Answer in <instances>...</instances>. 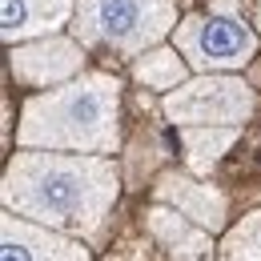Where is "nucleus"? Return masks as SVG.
Listing matches in <instances>:
<instances>
[{
  "label": "nucleus",
  "mask_w": 261,
  "mask_h": 261,
  "mask_svg": "<svg viewBox=\"0 0 261 261\" xmlns=\"http://www.w3.org/2000/svg\"><path fill=\"white\" fill-rule=\"evenodd\" d=\"M189 61L181 57L177 44H153L145 48L141 57H133V81L145 85V89H157V93H169L177 85L189 81Z\"/></svg>",
  "instance_id": "nucleus-12"
},
{
  "label": "nucleus",
  "mask_w": 261,
  "mask_h": 261,
  "mask_svg": "<svg viewBox=\"0 0 261 261\" xmlns=\"http://www.w3.org/2000/svg\"><path fill=\"white\" fill-rule=\"evenodd\" d=\"M85 53H89V44H81L76 36H33L20 44H8V72L24 89H53V85H65L85 72Z\"/></svg>",
  "instance_id": "nucleus-6"
},
{
  "label": "nucleus",
  "mask_w": 261,
  "mask_h": 261,
  "mask_svg": "<svg viewBox=\"0 0 261 261\" xmlns=\"http://www.w3.org/2000/svg\"><path fill=\"white\" fill-rule=\"evenodd\" d=\"M257 29L245 20L241 0H209L205 12L177 20L173 44L193 65V72H237L257 57Z\"/></svg>",
  "instance_id": "nucleus-4"
},
{
  "label": "nucleus",
  "mask_w": 261,
  "mask_h": 261,
  "mask_svg": "<svg viewBox=\"0 0 261 261\" xmlns=\"http://www.w3.org/2000/svg\"><path fill=\"white\" fill-rule=\"evenodd\" d=\"M16 145L113 157L121 149V81L113 72H81L65 85L36 89L20 105Z\"/></svg>",
  "instance_id": "nucleus-2"
},
{
  "label": "nucleus",
  "mask_w": 261,
  "mask_h": 261,
  "mask_svg": "<svg viewBox=\"0 0 261 261\" xmlns=\"http://www.w3.org/2000/svg\"><path fill=\"white\" fill-rule=\"evenodd\" d=\"M72 16H76V0H0L4 44L61 33L65 24H72Z\"/></svg>",
  "instance_id": "nucleus-10"
},
{
  "label": "nucleus",
  "mask_w": 261,
  "mask_h": 261,
  "mask_svg": "<svg viewBox=\"0 0 261 261\" xmlns=\"http://www.w3.org/2000/svg\"><path fill=\"white\" fill-rule=\"evenodd\" d=\"M153 201L181 209L189 221L205 225L209 233H225L229 229V197L221 193L213 181L197 177L189 169H185V173H181V169L161 173V177L153 181Z\"/></svg>",
  "instance_id": "nucleus-8"
},
{
  "label": "nucleus",
  "mask_w": 261,
  "mask_h": 261,
  "mask_svg": "<svg viewBox=\"0 0 261 261\" xmlns=\"http://www.w3.org/2000/svg\"><path fill=\"white\" fill-rule=\"evenodd\" d=\"M217 253L221 261H261V209L245 213L237 225L225 229Z\"/></svg>",
  "instance_id": "nucleus-13"
},
{
  "label": "nucleus",
  "mask_w": 261,
  "mask_h": 261,
  "mask_svg": "<svg viewBox=\"0 0 261 261\" xmlns=\"http://www.w3.org/2000/svg\"><path fill=\"white\" fill-rule=\"evenodd\" d=\"M161 113L181 125H245L257 113V93L237 72H197L185 85L169 89Z\"/></svg>",
  "instance_id": "nucleus-5"
},
{
  "label": "nucleus",
  "mask_w": 261,
  "mask_h": 261,
  "mask_svg": "<svg viewBox=\"0 0 261 261\" xmlns=\"http://www.w3.org/2000/svg\"><path fill=\"white\" fill-rule=\"evenodd\" d=\"M121 197L117 161L105 153H65V149H24L8 157L0 201L4 209L33 217L40 225L97 241Z\"/></svg>",
  "instance_id": "nucleus-1"
},
{
  "label": "nucleus",
  "mask_w": 261,
  "mask_h": 261,
  "mask_svg": "<svg viewBox=\"0 0 261 261\" xmlns=\"http://www.w3.org/2000/svg\"><path fill=\"white\" fill-rule=\"evenodd\" d=\"M181 149H185V169L197 177H209L221 157L237 145L241 125H181Z\"/></svg>",
  "instance_id": "nucleus-11"
},
{
  "label": "nucleus",
  "mask_w": 261,
  "mask_h": 261,
  "mask_svg": "<svg viewBox=\"0 0 261 261\" xmlns=\"http://www.w3.org/2000/svg\"><path fill=\"white\" fill-rule=\"evenodd\" d=\"M177 20V0H76V16L68 29L89 48L141 57L145 48L165 44Z\"/></svg>",
  "instance_id": "nucleus-3"
},
{
  "label": "nucleus",
  "mask_w": 261,
  "mask_h": 261,
  "mask_svg": "<svg viewBox=\"0 0 261 261\" xmlns=\"http://www.w3.org/2000/svg\"><path fill=\"white\" fill-rule=\"evenodd\" d=\"M145 229L169 253V261H213V249H217L213 245V233L205 225H197V221H189L173 205L153 201V209L145 213Z\"/></svg>",
  "instance_id": "nucleus-9"
},
{
  "label": "nucleus",
  "mask_w": 261,
  "mask_h": 261,
  "mask_svg": "<svg viewBox=\"0 0 261 261\" xmlns=\"http://www.w3.org/2000/svg\"><path fill=\"white\" fill-rule=\"evenodd\" d=\"M0 261H93V253H89V241L4 209V217H0Z\"/></svg>",
  "instance_id": "nucleus-7"
},
{
  "label": "nucleus",
  "mask_w": 261,
  "mask_h": 261,
  "mask_svg": "<svg viewBox=\"0 0 261 261\" xmlns=\"http://www.w3.org/2000/svg\"><path fill=\"white\" fill-rule=\"evenodd\" d=\"M253 29L261 33V0H253Z\"/></svg>",
  "instance_id": "nucleus-14"
}]
</instances>
